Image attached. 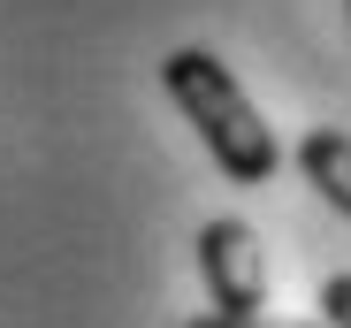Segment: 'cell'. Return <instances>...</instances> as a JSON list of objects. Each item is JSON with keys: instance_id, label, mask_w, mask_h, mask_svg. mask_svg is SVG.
Returning <instances> with one entry per match:
<instances>
[{"instance_id": "obj_5", "label": "cell", "mask_w": 351, "mask_h": 328, "mask_svg": "<svg viewBox=\"0 0 351 328\" xmlns=\"http://www.w3.org/2000/svg\"><path fill=\"white\" fill-rule=\"evenodd\" d=\"M321 328H351V275L321 283Z\"/></svg>"}, {"instance_id": "obj_3", "label": "cell", "mask_w": 351, "mask_h": 328, "mask_svg": "<svg viewBox=\"0 0 351 328\" xmlns=\"http://www.w3.org/2000/svg\"><path fill=\"white\" fill-rule=\"evenodd\" d=\"M298 176L351 222V138L343 130H306L298 138Z\"/></svg>"}, {"instance_id": "obj_4", "label": "cell", "mask_w": 351, "mask_h": 328, "mask_svg": "<svg viewBox=\"0 0 351 328\" xmlns=\"http://www.w3.org/2000/svg\"><path fill=\"white\" fill-rule=\"evenodd\" d=\"M184 328H321L306 313H252V320H221V313H191Z\"/></svg>"}, {"instance_id": "obj_2", "label": "cell", "mask_w": 351, "mask_h": 328, "mask_svg": "<svg viewBox=\"0 0 351 328\" xmlns=\"http://www.w3.org/2000/svg\"><path fill=\"white\" fill-rule=\"evenodd\" d=\"M199 283H206V313H221V320H252V313H267V252H260V237L245 229V222H206L199 229Z\"/></svg>"}, {"instance_id": "obj_1", "label": "cell", "mask_w": 351, "mask_h": 328, "mask_svg": "<svg viewBox=\"0 0 351 328\" xmlns=\"http://www.w3.org/2000/svg\"><path fill=\"white\" fill-rule=\"evenodd\" d=\"M160 84H168L176 107H184V123L199 130V145L214 153V168H221L229 184H275L282 145H275V130L260 123V107L245 99V84L229 77L221 53L176 46L168 62H160Z\"/></svg>"}]
</instances>
